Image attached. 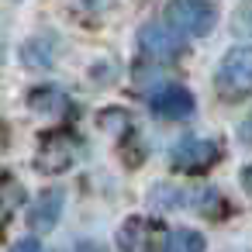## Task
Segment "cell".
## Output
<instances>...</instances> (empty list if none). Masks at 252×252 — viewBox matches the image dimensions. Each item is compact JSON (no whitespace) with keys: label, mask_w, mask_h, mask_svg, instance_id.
Instances as JSON below:
<instances>
[{"label":"cell","mask_w":252,"mask_h":252,"mask_svg":"<svg viewBox=\"0 0 252 252\" xmlns=\"http://www.w3.org/2000/svg\"><path fill=\"white\" fill-rule=\"evenodd\" d=\"M214 83H218L221 97H228V100L249 97V94H252V45L231 49V52L221 59Z\"/></svg>","instance_id":"1"},{"label":"cell","mask_w":252,"mask_h":252,"mask_svg":"<svg viewBox=\"0 0 252 252\" xmlns=\"http://www.w3.org/2000/svg\"><path fill=\"white\" fill-rule=\"evenodd\" d=\"M166 21L180 32V35H190V38H200L214 28L218 21V11L211 0H173L166 7Z\"/></svg>","instance_id":"2"},{"label":"cell","mask_w":252,"mask_h":252,"mask_svg":"<svg viewBox=\"0 0 252 252\" xmlns=\"http://www.w3.org/2000/svg\"><path fill=\"white\" fill-rule=\"evenodd\" d=\"M218 156H221V149L211 138H180L169 149V162L180 173H204L218 162Z\"/></svg>","instance_id":"3"},{"label":"cell","mask_w":252,"mask_h":252,"mask_svg":"<svg viewBox=\"0 0 252 252\" xmlns=\"http://www.w3.org/2000/svg\"><path fill=\"white\" fill-rule=\"evenodd\" d=\"M76 162V138L66 131H56L49 138H42V149L35 156V166L42 173H63Z\"/></svg>","instance_id":"4"},{"label":"cell","mask_w":252,"mask_h":252,"mask_svg":"<svg viewBox=\"0 0 252 252\" xmlns=\"http://www.w3.org/2000/svg\"><path fill=\"white\" fill-rule=\"evenodd\" d=\"M138 45H142V52H149L152 59H176L180 52H183V38H180V32L169 25H159V21H152V25H145L142 32H138Z\"/></svg>","instance_id":"5"},{"label":"cell","mask_w":252,"mask_h":252,"mask_svg":"<svg viewBox=\"0 0 252 252\" xmlns=\"http://www.w3.org/2000/svg\"><path fill=\"white\" fill-rule=\"evenodd\" d=\"M121 252H156L159 249V224L149 218H128L118 231Z\"/></svg>","instance_id":"6"},{"label":"cell","mask_w":252,"mask_h":252,"mask_svg":"<svg viewBox=\"0 0 252 252\" xmlns=\"http://www.w3.org/2000/svg\"><path fill=\"white\" fill-rule=\"evenodd\" d=\"M152 111L166 121H183L193 114V97L187 87H162L152 94Z\"/></svg>","instance_id":"7"},{"label":"cell","mask_w":252,"mask_h":252,"mask_svg":"<svg viewBox=\"0 0 252 252\" xmlns=\"http://www.w3.org/2000/svg\"><path fill=\"white\" fill-rule=\"evenodd\" d=\"M63 200H66L63 190H45V193H38V200L28 207V224H32L35 231H49V228L59 221V214H63Z\"/></svg>","instance_id":"8"},{"label":"cell","mask_w":252,"mask_h":252,"mask_svg":"<svg viewBox=\"0 0 252 252\" xmlns=\"http://www.w3.org/2000/svg\"><path fill=\"white\" fill-rule=\"evenodd\" d=\"M162 252H204V235L193 228H173L166 235Z\"/></svg>","instance_id":"9"},{"label":"cell","mask_w":252,"mask_h":252,"mask_svg":"<svg viewBox=\"0 0 252 252\" xmlns=\"http://www.w3.org/2000/svg\"><path fill=\"white\" fill-rule=\"evenodd\" d=\"M28 104H32L35 111H42V114H59V111L66 107V97H63L56 87H38V90H32Z\"/></svg>","instance_id":"10"},{"label":"cell","mask_w":252,"mask_h":252,"mask_svg":"<svg viewBox=\"0 0 252 252\" xmlns=\"http://www.w3.org/2000/svg\"><path fill=\"white\" fill-rule=\"evenodd\" d=\"M100 125L107 131H121V128H128V114L125 111H104L100 114Z\"/></svg>","instance_id":"11"},{"label":"cell","mask_w":252,"mask_h":252,"mask_svg":"<svg viewBox=\"0 0 252 252\" xmlns=\"http://www.w3.org/2000/svg\"><path fill=\"white\" fill-rule=\"evenodd\" d=\"M11 252H42V245H38V238H21Z\"/></svg>","instance_id":"12"},{"label":"cell","mask_w":252,"mask_h":252,"mask_svg":"<svg viewBox=\"0 0 252 252\" xmlns=\"http://www.w3.org/2000/svg\"><path fill=\"white\" fill-rule=\"evenodd\" d=\"M238 138H242V142H249V145H252V114H249V118H245V121H242V128H238Z\"/></svg>","instance_id":"13"},{"label":"cell","mask_w":252,"mask_h":252,"mask_svg":"<svg viewBox=\"0 0 252 252\" xmlns=\"http://www.w3.org/2000/svg\"><path fill=\"white\" fill-rule=\"evenodd\" d=\"M238 28H242V32H249V35H252V7H245V11H242V14H238Z\"/></svg>","instance_id":"14"},{"label":"cell","mask_w":252,"mask_h":252,"mask_svg":"<svg viewBox=\"0 0 252 252\" xmlns=\"http://www.w3.org/2000/svg\"><path fill=\"white\" fill-rule=\"evenodd\" d=\"M242 187L252 193V166H245V169H242Z\"/></svg>","instance_id":"15"}]
</instances>
